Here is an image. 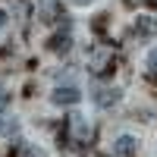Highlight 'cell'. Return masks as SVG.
I'll return each instance as SVG.
<instances>
[{
    "mask_svg": "<svg viewBox=\"0 0 157 157\" xmlns=\"http://www.w3.org/2000/svg\"><path fill=\"white\" fill-rule=\"evenodd\" d=\"M94 101L101 104V107H110V104H116V101H120V91H116V88L110 91V88H107V91H101V94H98Z\"/></svg>",
    "mask_w": 157,
    "mask_h": 157,
    "instance_id": "obj_4",
    "label": "cell"
},
{
    "mask_svg": "<svg viewBox=\"0 0 157 157\" xmlns=\"http://www.w3.org/2000/svg\"><path fill=\"white\" fill-rule=\"evenodd\" d=\"M75 3H91V0H75Z\"/></svg>",
    "mask_w": 157,
    "mask_h": 157,
    "instance_id": "obj_9",
    "label": "cell"
},
{
    "mask_svg": "<svg viewBox=\"0 0 157 157\" xmlns=\"http://www.w3.org/2000/svg\"><path fill=\"white\" fill-rule=\"evenodd\" d=\"M148 69H151V75L157 78V50H151V57H148Z\"/></svg>",
    "mask_w": 157,
    "mask_h": 157,
    "instance_id": "obj_6",
    "label": "cell"
},
{
    "mask_svg": "<svg viewBox=\"0 0 157 157\" xmlns=\"http://www.w3.org/2000/svg\"><path fill=\"white\" fill-rule=\"evenodd\" d=\"M6 104H10V91H6L3 85H0V110H3V107H6Z\"/></svg>",
    "mask_w": 157,
    "mask_h": 157,
    "instance_id": "obj_7",
    "label": "cell"
},
{
    "mask_svg": "<svg viewBox=\"0 0 157 157\" xmlns=\"http://www.w3.org/2000/svg\"><path fill=\"white\" fill-rule=\"evenodd\" d=\"M50 47H54V50H66V47H69V35H60V38H54V41H50Z\"/></svg>",
    "mask_w": 157,
    "mask_h": 157,
    "instance_id": "obj_5",
    "label": "cell"
},
{
    "mask_svg": "<svg viewBox=\"0 0 157 157\" xmlns=\"http://www.w3.org/2000/svg\"><path fill=\"white\" fill-rule=\"evenodd\" d=\"M41 3V16H44V22H54V16H57V0H38Z\"/></svg>",
    "mask_w": 157,
    "mask_h": 157,
    "instance_id": "obj_3",
    "label": "cell"
},
{
    "mask_svg": "<svg viewBox=\"0 0 157 157\" xmlns=\"http://www.w3.org/2000/svg\"><path fill=\"white\" fill-rule=\"evenodd\" d=\"M116 154H120V157H132V154H135V138H132V135L116 138Z\"/></svg>",
    "mask_w": 157,
    "mask_h": 157,
    "instance_id": "obj_2",
    "label": "cell"
},
{
    "mask_svg": "<svg viewBox=\"0 0 157 157\" xmlns=\"http://www.w3.org/2000/svg\"><path fill=\"white\" fill-rule=\"evenodd\" d=\"M3 25H6V13H0V29H3Z\"/></svg>",
    "mask_w": 157,
    "mask_h": 157,
    "instance_id": "obj_8",
    "label": "cell"
},
{
    "mask_svg": "<svg viewBox=\"0 0 157 157\" xmlns=\"http://www.w3.org/2000/svg\"><path fill=\"white\" fill-rule=\"evenodd\" d=\"M78 98H82L78 88H57L54 91V104H75Z\"/></svg>",
    "mask_w": 157,
    "mask_h": 157,
    "instance_id": "obj_1",
    "label": "cell"
},
{
    "mask_svg": "<svg viewBox=\"0 0 157 157\" xmlns=\"http://www.w3.org/2000/svg\"><path fill=\"white\" fill-rule=\"evenodd\" d=\"M3 129H6V126H3V123H0V132H3Z\"/></svg>",
    "mask_w": 157,
    "mask_h": 157,
    "instance_id": "obj_10",
    "label": "cell"
}]
</instances>
